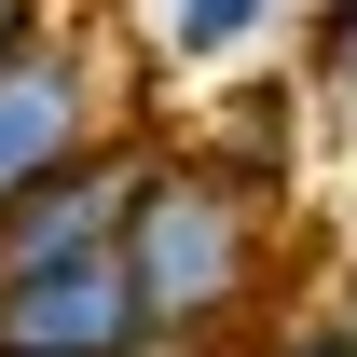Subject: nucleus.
I'll list each match as a JSON object with an SVG mask.
<instances>
[{
    "label": "nucleus",
    "instance_id": "obj_2",
    "mask_svg": "<svg viewBox=\"0 0 357 357\" xmlns=\"http://www.w3.org/2000/svg\"><path fill=\"white\" fill-rule=\"evenodd\" d=\"M110 124H124V96H110L96 28H69V14H55L42 42H14V55H0V192H28L42 165L96 151Z\"/></svg>",
    "mask_w": 357,
    "mask_h": 357
},
{
    "label": "nucleus",
    "instance_id": "obj_8",
    "mask_svg": "<svg viewBox=\"0 0 357 357\" xmlns=\"http://www.w3.org/2000/svg\"><path fill=\"white\" fill-rule=\"evenodd\" d=\"M261 357H357V316H289Z\"/></svg>",
    "mask_w": 357,
    "mask_h": 357
},
{
    "label": "nucleus",
    "instance_id": "obj_1",
    "mask_svg": "<svg viewBox=\"0 0 357 357\" xmlns=\"http://www.w3.org/2000/svg\"><path fill=\"white\" fill-rule=\"evenodd\" d=\"M110 261H124V289H137L151 357L220 344L234 316L261 303V275H275V192H261V178H234L220 151L165 137V151L137 165L124 220H110Z\"/></svg>",
    "mask_w": 357,
    "mask_h": 357
},
{
    "label": "nucleus",
    "instance_id": "obj_4",
    "mask_svg": "<svg viewBox=\"0 0 357 357\" xmlns=\"http://www.w3.org/2000/svg\"><path fill=\"white\" fill-rule=\"evenodd\" d=\"M165 137L151 124H110L96 151H69V165H42L28 192H0V261H69V248H110V220H124L137 165H151Z\"/></svg>",
    "mask_w": 357,
    "mask_h": 357
},
{
    "label": "nucleus",
    "instance_id": "obj_6",
    "mask_svg": "<svg viewBox=\"0 0 357 357\" xmlns=\"http://www.w3.org/2000/svg\"><path fill=\"white\" fill-rule=\"evenodd\" d=\"M192 151H220L234 178H261V192H275V178H289V151H303V110H289V83H248V110H234L220 137H192Z\"/></svg>",
    "mask_w": 357,
    "mask_h": 357
},
{
    "label": "nucleus",
    "instance_id": "obj_3",
    "mask_svg": "<svg viewBox=\"0 0 357 357\" xmlns=\"http://www.w3.org/2000/svg\"><path fill=\"white\" fill-rule=\"evenodd\" d=\"M0 357H151L124 261H110V248H69V261H0Z\"/></svg>",
    "mask_w": 357,
    "mask_h": 357
},
{
    "label": "nucleus",
    "instance_id": "obj_7",
    "mask_svg": "<svg viewBox=\"0 0 357 357\" xmlns=\"http://www.w3.org/2000/svg\"><path fill=\"white\" fill-rule=\"evenodd\" d=\"M303 69L316 96H357V0H303Z\"/></svg>",
    "mask_w": 357,
    "mask_h": 357
},
{
    "label": "nucleus",
    "instance_id": "obj_5",
    "mask_svg": "<svg viewBox=\"0 0 357 357\" xmlns=\"http://www.w3.org/2000/svg\"><path fill=\"white\" fill-rule=\"evenodd\" d=\"M289 14V0H151V69H220Z\"/></svg>",
    "mask_w": 357,
    "mask_h": 357
},
{
    "label": "nucleus",
    "instance_id": "obj_9",
    "mask_svg": "<svg viewBox=\"0 0 357 357\" xmlns=\"http://www.w3.org/2000/svg\"><path fill=\"white\" fill-rule=\"evenodd\" d=\"M42 28H55V0H0V55H14V42H42Z\"/></svg>",
    "mask_w": 357,
    "mask_h": 357
}]
</instances>
